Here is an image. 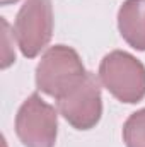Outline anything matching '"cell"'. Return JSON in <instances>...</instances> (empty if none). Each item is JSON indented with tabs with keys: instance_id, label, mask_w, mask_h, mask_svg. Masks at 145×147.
Segmentation results:
<instances>
[{
	"instance_id": "cell-7",
	"label": "cell",
	"mask_w": 145,
	"mask_h": 147,
	"mask_svg": "<svg viewBox=\"0 0 145 147\" xmlns=\"http://www.w3.org/2000/svg\"><path fill=\"white\" fill-rule=\"evenodd\" d=\"M123 140L126 147H145V108L128 116L123 125Z\"/></svg>"
},
{
	"instance_id": "cell-6",
	"label": "cell",
	"mask_w": 145,
	"mask_h": 147,
	"mask_svg": "<svg viewBox=\"0 0 145 147\" xmlns=\"http://www.w3.org/2000/svg\"><path fill=\"white\" fill-rule=\"evenodd\" d=\"M118 29L135 50L145 51V0H125L118 12Z\"/></svg>"
},
{
	"instance_id": "cell-1",
	"label": "cell",
	"mask_w": 145,
	"mask_h": 147,
	"mask_svg": "<svg viewBox=\"0 0 145 147\" xmlns=\"http://www.w3.org/2000/svg\"><path fill=\"white\" fill-rule=\"evenodd\" d=\"M79 53L65 45H55L44 51L36 67V86L55 99L63 98L85 77Z\"/></svg>"
},
{
	"instance_id": "cell-3",
	"label": "cell",
	"mask_w": 145,
	"mask_h": 147,
	"mask_svg": "<svg viewBox=\"0 0 145 147\" xmlns=\"http://www.w3.org/2000/svg\"><path fill=\"white\" fill-rule=\"evenodd\" d=\"M14 36L26 58H34L53 36L51 0H28L17 12Z\"/></svg>"
},
{
	"instance_id": "cell-8",
	"label": "cell",
	"mask_w": 145,
	"mask_h": 147,
	"mask_svg": "<svg viewBox=\"0 0 145 147\" xmlns=\"http://www.w3.org/2000/svg\"><path fill=\"white\" fill-rule=\"evenodd\" d=\"M15 2H19V0H0L2 5H10V3H15Z\"/></svg>"
},
{
	"instance_id": "cell-2",
	"label": "cell",
	"mask_w": 145,
	"mask_h": 147,
	"mask_svg": "<svg viewBox=\"0 0 145 147\" xmlns=\"http://www.w3.org/2000/svg\"><path fill=\"white\" fill-rule=\"evenodd\" d=\"M103 86L121 103L135 105L145 98V67L133 55L114 50L99 65Z\"/></svg>"
},
{
	"instance_id": "cell-5",
	"label": "cell",
	"mask_w": 145,
	"mask_h": 147,
	"mask_svg": "<svg viewBox=\"0 0 145 147\" xmlns=\"http://www.w3.org/2000/svg\"><path fill=\"white\" fill-rule=\"evenodd\" d=\"M60 115L77 130H91L103 115V98L99 79L92 72L73 87L68 94L56 99Z\"/></svg>"
},
{
	"instance_id": "cell-4",
	"label": "cell",
	"mask_w": 145,
	"mask_h": 147,
	"mask_svg": "<svg viewBox=\"0 0 145 147\" xmlns=\"http://www.w3.org/2000/svg\"><path fill=\"white\" fill-rule=\"evenodd\" d=\"M15 134L26 147H55L58 134L56 110L39 94H31L17 111Z\"/></svg>"
}]
</instances>
